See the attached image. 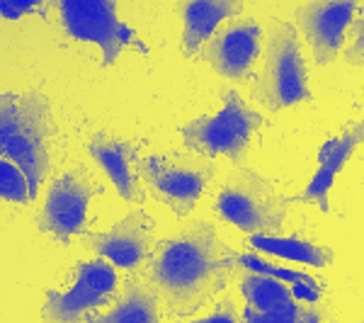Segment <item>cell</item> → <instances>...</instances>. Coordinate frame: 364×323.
I'll list each match as a JSON object with an SVG mask.
<instances>
[{
    "label": "cell",
    "mask_w": 364,
    "mask_h": 323,
    "mask_svg": "<svg viewBox=\"0 0 364 323\" xmlns=\"http://www.w3.org/2000/svg\"><path fill=\"white\" fill-rule=\"evenodd\" d=\"M236 260L209 221H192L175 236L156 243L146 280L158 290L173 319H192L224 292Z\"/></svg>",
    "instance_id": "1"
},
{
    "label": "cell",
    "mask_w": 364,
    "mask_h": 323,
    "mask_svg": "<svg viewBox=\"0 0 364 323\" xmlns=\"http://www.w3.org/2000/svg\"><path fill=\"white\" fill-rule=\"evenodd\" d=\"M54 137L56 122L51 117V102L42 92L8 90L0 95V156L25 170L34 199L51 170Z\"/></svg>",
    "instance_id": "2"
},
{
    "label": "cell",
    "mask_w": 364,
    "mask_h": 323,
    "mask_svg": "<svg viewBox=\"0 0 364 323\" xmlns=\"http://www.w3.org/2000/svg\"><path fill=\"white\" fill-rule=\"evenodd\" d=\"M252 97L269 112H282L311 100L306 61L299 46V32L291 22H269L265 68L252 83Z\"/></svg>",
    "instance_id": "3"
},
{
    "label": "cell",
    "mask_w": 364,
    "mask_h": 323,
    "mask_svg": "<svg viewBox=\"0 0 364 323\" xmlns=\"http://www.w3.org/2000/svg\"><path fill=\"white\" fill-rule=\"evenodd\" d=\"M221 110L216 115H204L180 127V139L185 149L199 156H226L233 166H243L250 149L252 134L265 127V117L252 110L238 90L228 88L221 95Z\"/></svg>",
    "instance_id": "4"
},
{
    "label": "cell",
    "mask_w": 364,
    "mask_h": 323,
    "mask_svg": "<svg viewBox=\"0 0 364 323\" xmlns=\"http://www.w3.org/2000/svg\"><path fill=\"white\" fill-rule=\"evenodd\" d=\"M291 199L279 195L277 187L255 170L236 166V173L226 180L214 202V211L238 231L277 233L287 219Z\"/></svg>",
    "instance_id": "5"
},
{
    "label": "cell",
    "mask_w": 364,
    "mask_h": 323,
    "mask_svg": "<svg viewBox=\"0 0 364 323\" xmlns=\"http://www.w3.org/2000/svg\"><path fill=\"white\" fill-rule=\"evenodd\" d=\"M136 173L151 195L166 202L175 216H187L214 178V163L199 154H161L136 161Z\"/></svg>",
    "instance_id": "6"
},
{
    "label": "cell",
    "mask_w": 364,
    "mask_h": 323,
    "mask_svg": "<svg viewBox=\"0 0 364 323\" xmlns=\"http://www.w3.org/2000/svg\"><path fill=\"white\" fill-rule=\"evenodd\" d=\"M119 3L122 0H49L68 37L100 46L105 68L114 66L129 46H136L144 54L149 51V46L139 42L136 32L119 20Z\"/></svg>",
    "instance_id": "7"
},
{
    "label": "cell",
    "mask_w": 364,
    "mask_h": 323,
    "mask_svg": "<svg viewBox=\"0 0 364 323\" xmlns=\"http://www.w3.org/2000/svg\"><path fill=\"white\" fill-rule=\"evenodd\" d=\"M117 292V272L107 258L80 260L75 265V282L68 292L49 290L44 297L42 319L73 323L90 319V311L109 304Z\"/></svg>",
    "instance_id": "8"
},
{
    "label": "cell",
    "mask_w": 364,
    "mask_h": 323,
    "mask_svg": "<svg viewBox=\"0 0 364 323\" xmlns=\"http://www.w3.org/2000/svg\"><path fill=\"white\" fill-rule=\"evenodd\" d=\"M102 192V185L92 180L85 170H68L51 183L44 207L37 214V228L51 233L58 243H70L73 236L85 231L90 199Z\"/></svg>",
    "instance_id": "9"
},
{
    "label": "cell",
    "mask_w": 364,
    "mask_h": 323,
    "mask_svg": "<svg viewBox=\"0 0 364 323\" xmlns=\"http://www.w3.org/2000/svg\"><path fill=\"white\" fill-rule=\"evenodd\" d=\"M154 219L144 209H136L119 219L109 231L92 233L83 231V245L90 248L100 258H107L114 268L122 270H136L144 263H151L156 255V240H154Z\"/></svg>",
    "instance_id": "10"
},
{
    "label": "cell",
    "mask_w": 364,
    "mask_h": 323,
    "mask_svg": "<svg viewBox=\"0 0 364 323\" xmlns=\"http://www.w3.org/2000/svg\"><path fill=\"white\" fill-rule=\"evenodd\" d=\"M262 51V29L250 17L231 20L226 29L216 32L207 44L202 46L199 58L207 61L219 75L236 83L255 80V61Z\"/></svg>",
    "instance_id": "11"
},
{
    "label": "cell",
    "mask_w": 364,
    "mask_h": 323,
    "mask_svg": "<svg viewBox=\"0 0 364 323\" xmlns=\"http://www.w3.org/2000/svg\"><path fill=\"white\" fill-rule=\"evenodd\" d=\"M360 3L362 0H311L294 10L299 27L311 44L314 61L318 66L333 63L343 51L345 37L360 10Z\"/></svg>",
    "instance_id": "12"
},
{
    "label": "cell",
    "mask_w": 364,
    "mask_h": 323,
    "mask_svg": "<svg viewBox=\"0 0 364 323\" xmlns=\"http://www.w3.org/2000/svg\"><path fill=\"white\" fill-rule=\"evenodd\" d=\"M364 144V122H350L340 129L333 139H328L326 144L318 149V168H316L314 178L306 185V190L299 195L289 197L291 204H314L321 211H331V187L336 185L338 173L345 168V163L350 161L352 154Z\"/></svg>",
    "instance_id": "13"
},
{
    "label": "cell",
    "mask_w": 364,
    "mask_h": 323,
    "mask_svg": "<svg viewBox=\"0 0 364 323\" xmlns=\"http://www.w3.org/2000/svg\"><path fill=\"white\" fill-rule=\"evenodd\" d=\"M245 0H180L182 42L180 51L185 58L197 56L202 46L216 34L224 20L243 13Z\"/></svg>",
    "instance_id": "14"
},
{
    "label": "cell",
    "mask_w": 364,
    "mask_h": 323,
    "mask_svg": "<svg viewBox=\"0 0 364 323\" xmlns=\"http://www.w3.org/2000/svg\"><path fill=\"white\" fill-rule=\"evenodd\" d=\"M87 154L95 158L97 166L107 173V178L117 187V195L127 199V202H144V192H141L136 178V144L97 132L87 144Z\"/></svg>",
    "instance_id": "15"
},
{
    "label": "cell",
    "mask_w": 364,
    "mask_h": 323,
    "mask_svg": "<svg viewBox=\"0 0 364 323\" xmlns=\"http://www.w3.org/2000/svg\"><path fill=\"white\" fill-rule=\"evenodd\" d=\"M161 295L149 280H141L136 275H129L124 282V295L114 302L112 311L95 314L92 321L100 323H156L161 319L158 314Z\"/></svg>",
    "instance_id": "16"
},
{
    "label": "cell",
    "mask_w": 364,
    "mask_h": 323,
    "mask_svg": "<svg viewBox=\"0 0 364 323\" xmlns=\"http://www.w3.org/2000/svg\"><path fill=\"white\" fill-rule=\"evenodd\" d=\"M248 245L257 253H267L282 260L301 263L311 268H328L333 263V250L328 245L314 243V240L299 236H274V233H252L248 236Z\"/></svg>",
    "instance_id": "17"
},
{
    "label": "cell",
    "mask_w": 364,
    "mask_h": 323,
    "mask_svg": "<svg viewBox=\"0 0 364 323\" xmlns=\"http://www.w3.org/2000/svg\"><path fill=\"white\" fill-rule=\"evenodd\" d=\"M240 295L245 297L248 307L255 311H274L296 302L287 282L262 272H252V270H245L240 275Z\"/></svg>",
    "instance_id": "18"
},
{
    "label": "cell",
    "mask_w": 364,
    "mask_h": 323,
    "mask_svg": "<svg viewBox=\"0 0 364 323\" xmlns=\"http://www.w3.org/2000/svg\"><path fill=\"white\" fill-rule=\"evenodd\" d=\"M243 319L250 323H316L323 319V311L316 309V304H299V299L289 307H282L274 311H255L245 307Z\"/></svg>",
    "instance_id": "19"
},
{
    "label": "cell",
    "mask_w": 364,
    "mask_h": 323,
    "mask_svg": "<svg viewBox=\"0 0 364 323\" xmlns=\"http://www.w3.org/2000/svg\"><path fill=\"white\" fill-rule=\"evenodd\" d=\"M233 260H236L238 268L243 270H252V272H262V275H269V277H277L287 285L291 282H306V285L316 287V290H323V282H318L316 277H311L309 272H301V270H289V268H282L277 263L272 260H265V258L255 253H233Z\"/></svg>",
    "instance_id": "20"
},
{
    "label": "cell",
    "mask_w": 364,
    "mask_h": 323,
    "mask_svg": "<svg viewBox=\"0 0 364 323\" xmlns=\"http://www.w3.org/2000/svg\"><path fill=\"white\" fill-rule=\"evenodd\" d=\"M0 197L5 202H15V204L34 202L32 185H29L25 170L10 161V158H0Z\"/></svg>",
    "instance_id": "21"
},
{
    "label": "cell",
    "mask_w": 364,
    "mask_h": 323,
    "mask_svg": "<svg viewBox=\"0 0 364 323\" xmlns=\"http://www.w3.org/2000/svg\"><path fill=\"white\" fill-rule=\"evenodd\" d=\"M357 13L360 15H355V20H352V25L348 29V34L352 39H350L348 49L343 51L345 61H348L350 66H364V0L360 3Z\"/></svg>",
    "instance_id": "22"
},
{
    "label": "cell",
    "mask_w": 364,
    "mask_h": 323,
    "mask_svg": "<svg viewBox=\"0 0 364 323\" xmlns=\"http://www.w3.org/2000/svg\"><path fill=\"white\" fill-rule=\"evenodd\" d=\"M42 0H0V15L5 20H20L22 15L34 13Z\"/></svg>",
    "instance_id": "23"
},
{
    "label": "cell",
    "mask_w": 364,
    "mask_h": 323,
    "mask_svg": "<svg viewBox=\"0 0 364 323\" xmlns=\"http://www.w3.org/2000/svg\"><path fill=\"white\" fill-rule=\"evenodd\" d=\"M214 311H211L209 316H204L202 323H233L238 319V314H236V307H233V302L228 297L224 299H219V302L214 304Z\"/></svg>",
    "instance_id": "24"
},
{
    "label": "cell",
    "mask_w": 364,
    "mask_h": 323,
    "mask_svg": "<svg viewBox=\"0 0 364 323\" xmlns=\"http://www.w3.org/2000/svg\"><path fill=\"white\" fill-rule=\"evenodd\" d=\"M291 295L299 302H306V304H318L323 297V290H316V287L306 285V282H291Z\"/></svg>",
    "instance_id": "25"
}]
</instances>
